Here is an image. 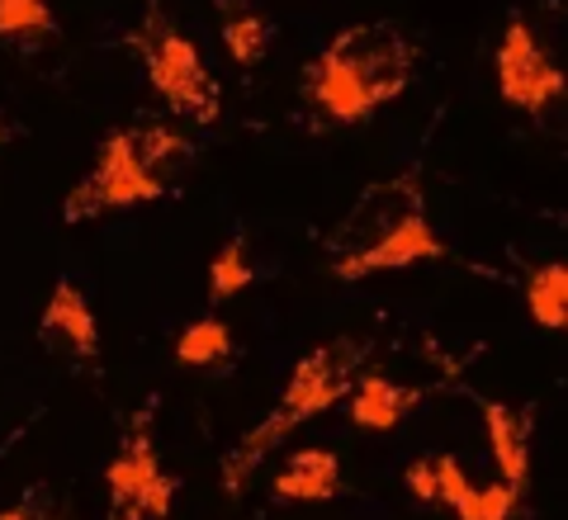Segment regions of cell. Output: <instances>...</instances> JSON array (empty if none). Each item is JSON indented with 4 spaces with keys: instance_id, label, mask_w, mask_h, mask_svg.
Instances as JSON below:
<instances>
[{
    "instance_id": "8992f818",
    "label": "cell",
    "mask_w": 568,
    "mask_h": 520,
    "mask_svg": "<svg viewBox=\"0 0 568 520\" xmlns=\"http://www.w3.org/2000/svg\"><path fill=\"white\" fill-rule=\"evenodd\" d=\"M104 488H110L114 516L119 520H171L175 511V478L162 469L152 445L148 417L129 430V440L119 445V455L104 469Z\"/></svg>"
},
{
    "instance_id": "52a82bcc",
    "label": "cell",
    "mask_w": 568,
    "mask_h": 520,
    "mask_svg": "<svg viewBox=\"0 0 568 520\" xmlns=\"http://www.w3.org/2000/svg\"><path fill=\"white\" fill-rule=\"evenodd\" d=\"M497 95L503 104L521 114H545L549 104L564 100V67L549 58L545 43L536 39V29L526 20H511L503 43H497Z\"/></svg>"
},
{
    "instance_id": "6da1fadb",
    "label": "cell",
    "mask_w": 568,
    "mask_h": 520,
    "mask_svg": "<svg viewBox=\"0 0 568 520\" xmlns=\"http://www.w3.org/2000/svg\"><path fill=\"white\" fill-rule=\"evenodd\" d=\"M422 261H446V242L426 218L417 175H388V181L365 185L327 237V271L342 284L407 271Z\"/></svg>"
},
{
    "instance_id": "9c48e42d",
    "label": "cell",
    "mask_w": 568,
    "mask_h": 520,
    "mask_svg": "<svg viewBox=\"0 0 568 520\" xmlns=\"http://www.w3.org/2000/svg\"><path fill=\"white\" fill-rule=\"evenodd\" d=\"M432 478H436V501L450 507L459 520H517L526 497L517 488H507V482H469L455 455H436Z\"/></svg>"
},
{
    "instance_id": "8fae6325",
    "label": "cell",
    "mask_w": 568,
    "mask_h": 520,
    "mask_svg": "<svg viewBox=\"0 0 568 520\" xmlns=\"http://www.w3.org/2000/svg\"><path fill=\"white\" fill-rule=\"evenodd\" d=\"M346 407H351V421L361 430H375V436H384V430H394L407 411L417 407V388L394 384V379H384V374L369 369L346 392Z\"/></svg>"
},
{
    "instance_id": "ba28073f",
    "label": "cell",
    "mask_w": 568,
    "mask_h": 520,
    "mask_svg": "<svg viewBox=\"0 0 568 520\" xmlns=\"http://www.w3.org/2000/svg\"><path fill=\"white\" fill-rule=\"evenodd\" d=\"M39 346L62 355L71 365H95L100 360V322L91 298L81 294L77 279H58L39 313Z\"/></svg>"
},
{
    "instance_id": "5b68a950",
    "label": "cell",
    "mask_w": 568,
    "mask_h": 520,
    "mask_svg": "<svg viewBox=\"0 0 568 520\" xmlns=\"http://www.w3.org/2000/svg\"><path fill=\"white\" fill-rule=\"evenodd\" d=\"M133 43L142 52L148 85L171 114H185V119H200V123L219 119V81L209 77L204 52L194 48L156 6H148V14H142Z\"/></svg>"
},
{
    "instance_id": "7a4b0ae2",
    "label": "cell",
    "mask_w": 568,
    "mask_h": 520,
    "mask_svg": "<svg viewBox=\"0 0 568 520\" xmlns=\"http://www.w3.org/2000/svg\"><path fill=\"white\" fill-rule=\"evenodd\" d=\"M417 52L388 20L346 24L304 71V100L332 123H365L413 85Z\"/></svg>"
},
{
    "instance_id": "9a60e30c",
    "label": "cell",
    "mask_w": 568,
    "mask_h": 520,
    "mask_svg": "<svg viewBox=\"0 0 568 520\" xmlns=\"http://www.w3.org/2000/svg\"><path fill=\"white\" fill-rule=\"evenodd\" d=\"M233 350H237V340L223 317H194L190 327L175 336V360L190 369H213V365L233 360Z\"/></svg>"
},
{
    "instance_id": "d6986e66",
    "label": "cell",
    "mask_w": 568,
    "mask_h": 520,
    "mask_svg": "<svg viewBox=\"0 0 568 520\" xmlns=\"http://www.w3.org/2000/svg\"><path fill=\"white\" fill-rule=\"evenodd\" d=\"M403 488L417 501H436V478H432V459H413L403 469Z\"/></svg>"
},
{
    "instance_id": "3957f363",
    "label": "cell",
    "mask_w": 568,
    "mask_h": 520,
    "mask_svg": "<svg viewBox=\"0 0 568 520\" xmlns=\"http://www.w3.org/2000/svg\"><path fill=\"white\" fill-rule=\"evenodd\" d=\"M365 360H369L365 336H332L317 350H308L304 360L294 365L280 402L223 455V469H219L223 492L237 497L246 488V478H252L275 450H284V440H290L298 426H308L313 417H323V411H332L336 402H346V392L365 374Z\"/></svg>"
},
{
    "instance_id": "4fadbf2b",
    "label": "cell",
    "mask_w": 568,
    "mask_h": 520,
    "mask_svg": "<svg viewBox=\"0 0 568 520\" xmlns=\"http://www.w3.org/2000/svg\"><path fill=\"white\" fill-rule=\"evenodd\" d=\"M526 313L540 332L568 327V265L564 261H549L526 279Z\"/></svg>"
},
{
    "instance_id": "5bb4252c",
    "label": "cell",
    "mask_w": 568,
    "mask_h": 520,
    "mask_svg": "<svg viewBox=\"0 0 568 520\" xmlns=\"http://www.w3.org/2000/svg\"><path fill=\"white\" fill-rule=\"evenodd\" d=\"M219 39H223L227 58H233L237 67H261V62H265V52H271V24H265L256 10H246V6H233V0H223Z\"/></svg>"
},
{
    "instance_id": "ac0fdd59",
    "label": "cell",
    "mask_w": 568,
    "mask_h": 520,
    "mask_svg": "<svg viewBox=\"0 0 568 520\" xmlns=\"http://www.w3.org/2000/svg\"><path fill=\"white\" fill-rule=\"evenodd\" d=\"M0 520H77V516H71L62 501H52L48 492H29L20 507H6V511H0Z\"/></svg>"
},
{
    "instance_id": "e0dca14e",
    "label": "cell",
    "mask_w": 568,
    "mask_h": 520,
    "mask_svg": "<svg viewBox=\"0 0 568 520\" xmlns=\"http://www.w3.org/2000/svg\"><path fill=\"white\" fill-rule=\"evenodd\" d=\"M58 33V14L48 0H0V39H52Z\"/></svg>"
},
{
    "instance_id": "ffe728a7",
    "label": "cell",
    "mask_w": 568,
    "mask_h": 520,
    "mask_svg": "<svg viewBox=\"0 0 568 520\" xmlns=\"http://www.w3.org/2000/svg\"><path fill=\"white\" fill-rule=\"evenodd\" d=\"M20 436H24V430H14V436H10L6 445H14V440H20ZM6 445H0V455H6Z\"/></svg>"
},
{
    "instance_id": "2e32d148",
    "label": "cell",
    "mask_w": 568,
    "mask_h": 520,
    "mask_svg": "<svg viewBox=\"0 0 568 520\" xmlns=\"http://www.w3.org/2000/svg\"><path fill=\"white\" fill-rule=\"evenodd\" d=\"M256 284V265H252V251H246V237H227L209 261V294L213 298H237Z\"/></svg>"
},
{
    "instance_id": "277c9868",
    "label": "cell",
    "mask_w": 568,
    "mask_h": 520,
    "mask_svg": "<svg viewBox=\"0 0 568 520\" xmlns=\"http://www.w3.org/2000/svg\"><path fill=\"white\" fill-rule=\"evenodd\" d=\"M194 166V142L162 123H138V129H114L104 133L95 166L71 185L62 218L85 223L100 213L138 208L171 194Z\"/></svg>"
},
{
    "instance_id": "30bf717a",
    "label": "cell",
    "mask_w": 568,
    "mask_h": 520,
    "mask_svg": "<svg viewBox=\"0 0 568 520\" xmlns=\"http://www.w3.org/2000/svg\"><path fill=\"white\" fill-rule=\"evenodd\" d=\"M484 430H488V450L497 463V482L526 492L530 482V417L507 402H484Z\"/></svg>"
},
{
    "instance_id": "7c38bea8",
    "label": "cell",
    "mask_w": 568,
    "mask_h": 520,
    "mask_svg": "<svg viewBox=\"0 0 568 520\" xmlns=\"http://www.w3.org/2000/svg\"><path fill=\"white\" fill-rule=\"evenodd\" d=\"M275 501H336L342 497V459L332 450H298L271 482Z\"/></svg>"
}]
</instances>
